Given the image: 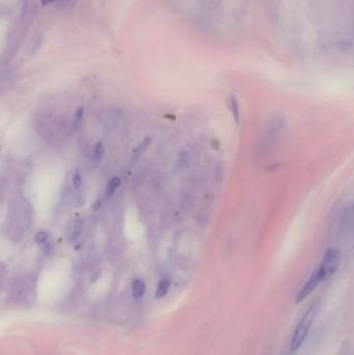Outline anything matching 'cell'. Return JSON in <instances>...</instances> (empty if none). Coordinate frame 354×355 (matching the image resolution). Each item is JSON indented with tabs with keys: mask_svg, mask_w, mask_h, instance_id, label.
Instances as JSON below:
<instances>
[{
	"mask_svg": "<svg viewBox=\"0 0 354 355\" xmlns=\"http://www.w3.org/2000/svg\"><path fill=\"white\" fill-rule=\"evenodd\" d=\"M152 143V137H146L138 146L137 148L134 150L133 155H132V162H137L146 153V151L148 150L149 146Z\"/></svg>",
	"mask_w": 354,
	"mask_h": 355,
	"instance_id": "ba28073f",
	"label": "cell"
},
{
	"mask_svg": "<svg viewBox=\"0 0 354 355\" xmlns=\"http://www.w3.org/2000/svg\"><path fill=\"white\" fill-rule=\"evenodd\" d=\"M320 282H322V279H321V277H320L318 270L316 269L315 271L312 273V275L309 277V279L307 280L305 286H303L302 288L300 289L299 293L297 294L296 303H300L305 300L317 288Z\"/></svg>",
	"mask_w": 354,
	"mask_h": 355,
	"instance_id": "5b68a950",
	"label": "cell"
},
{
	"mask_svg": "<svg viewBox=\"0 0 354 355\" xmlns=\"http://www.w3.org/2000/svg\"><path fill=\"white\" fill-rule=\"evenodd\" d=\"M339 228L344 236H354V201L349 202L342 210Z\"/></svg>",
	"mask_w": 354,
	"mask_h": 355,
	"instance_id": "277c9868",
	"label": "cell"
},
{
	"mask_svg": "<svg viewBox=\"0 0 354 355\" xmlns=\"http://www.w3.org/2000/svg\"><path fill=\"white\" fill-rule=\"evenodd\" d=\"M131 288H132L133 298L135 300H138L144 297L147 290V285L143 278H135L132 282Z\"/></svg>",
	"mask_w": 354,
	"mask_h": 355,
	"instance_id": "8992f818",
	"label": "cell"
},
{
	"mask_svg": "<svg viewBox=\"0 0 354 355\" xmlns=\"http://www.w3.org/2000/svg\"><path fill=\"white\" fill-rule=\"evenodd\" d=\"M83 114H84V107L83 106L78 107L76 112H75V115H74V123H73V128L74 129H77L80 126L81 121H82V118H83Z\"/></svg>",
	"mask_w": 354,
	"mask_h": 355,
	"instance_id": "4fadbf2b",
	"label": "cell"
},
{
	"mask_svg": "<svg viewBox=\"0 0 354 355\" xmlns=\"http://www.w3.org/2000/svg\"><path fill=\"white\" fill-rule=\"evenodd\" d=\"M171 286H172V280L170 277H163L162 279H160V281L157 285L155 297L159 299L165 297L171 290Z\"/></svg>",
	"mask_w": 354,
	"mask_h": 355,
	"instance_id": "52a82bcc",
	"label": "cell"
},
{
	"mask_svg": "<svg viewBox=\"0 0 354 355\" xmlns=\"http://www.w3.org/2000/svg\"><path fill=\"white\" fill-rule=\"evenodd\" d=\"M341 261L342 256L338 249L330 248L325 252L322 262L320 263L317 268L320 277L322 279V282L331 278L333 274L338 271V269L341 265Z\"/></svg>",
	"mask_w": 354,
	"mask_h": 355,
	"instance_id": "3957f363",
	"label": "cell"
},
{
	"mask_svg": "<svg viewBox=\"0 0 354 355\" xmlns=\"http://www.w3.org/2000/svg\"><path fill=\"white\" fill-rule=\"evenodd\" d=\"M121 186V179L119 177H113L109 180V182L107 183L106 189H105V198L109 199L113 196V194L115 193V191L119 189V187Z\"/></svg>",
	"mask_w": 354,
	"mask_h": 355,
	"instance_id": "9c48e42d",
	"label": "cell"
},
{
	"mask_svg": "<svg viewBox=\"0 0 354 355\" xmlns=\"http://www.w3.org/2000/svg\"><path fill=\"white\" fill-rule=\"evenodd\" d=\"M72 186L75 190H79L82 186V174L80 171H76L72 178Z\"/></svg>",
	"mask_w": 354,
	"mask_h": 355,
	"instance_id": "5bb4252c",
	"label": "cell"
},
{
	"mask_svg": "<svg viewBox=\"0 0 354 355\" xmlns=\"http://www.w3.org/2000/svg\"><path fill=\"white\" fill-rule=\"evenodd\" d=\"M320 307V302L316 301L314 302L312 306L308 309V311L303 314L301 319L299 320V322L294 330V333L292 335L291 340V351L295 352L297 351L300 346L305 342L307 339V336L310 332V329L314 323V321L317 317L318 311Z\"/></svg>",
	"mask_w": 354,
	"mask_h": 355,
	"instance_id": "7a4b0ae2",
	"label": "cell"
},
{
	"mask_svg": "<svg viewBox=\"0 0 354 355\" xmlns=\"http://www.w3.org/2000/svg\"><path fill=\"white\" fill-rule=\"evenodd\" d=\"M82 231H83V222L81 221V219H78L73 227V230L71 233V240L76 241L81 236Z\"/></svg>",
	"mask_w": 354,
	"mask_h": 355,
	"instance_id": "8fae6325",
	"label": "cell"
},
{
	"mask_svg": "<svg viewBox=\"0 0 354 355\" xmlns=\"http://www.w3.org/2000/svg\"><path fill=\"white\" fill-rule=\"evenodd\" d=\"M287 124L280 115L271 116L265 124L257 146V154L261 157L268 156L280 143Z\"/></svg>",
	"mask_w": 354,
	"mask_h": 355,
	"instance_id": "6da1fadb",
	"label": "cell"
},
{
	"mask_svg": "<svg viewBox=\"0 0 354 355\" xmlns=\"http://www.w3.org/2000/svg\"><path fill=\"white\" fill-rule=\"evenodd\" d=\"M229 108L232 112V115L234 117V120L236 123H238L240 120V107H239V103L238 100L236 99L235 96H230L229 98Z\"/></svg>",
	"mask_w": 354,
	"mask_h": 355,
	"instance_id": "30bf717a",
	"label": "cell"
},
{
	"mask_svg": "<svg viewBox=\"0 0 354 355\" xmlns=\"http://www.w3.org/2000/svg\"><path fill=\"white\" fill-rule=\"evenodd\" d=\"M49 240V233L46 231H40L36 235V241L39 244H45Z\"/></svg>",
	"mask_w": 354,
	"mask_h": 355,
	"instance_id": "9a60e30c",
	"label": "cell"
},
{
	"mask_svg": "<svg viewBox=\"0 0 354 355\" xmlns=\"http://www.w3.org/2000/svg\"><path fill=\"white\" fill-rule=\"evenodd\" d=\"M105 154V148H104V145L101 143V141H98L96 147H95V151H94V156H95V160L96 161H100L101 159L103 158Z\"/></svg>",
	"mask_w": 354,
	"mask_h": 355,
	"instance_id": "7c38bea8",
	"label": "cell"
},
{
	"mask_svg": "<svg viewBox=\"0 0 354 355\" xmlns=\"http://www.w3.org/2000/svg\"><path fill=\"white\" fill-rule=\"evenodd\" d=\"M56 0H41V3L43 6H47V5H50V4H53L55 3Z\"/></svg>",
	"mask_w": 354,
	"mask_h": 355,
	"instance_id": "2e32d148",
	"label": "cell"
}]
</instances>
